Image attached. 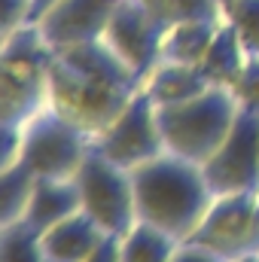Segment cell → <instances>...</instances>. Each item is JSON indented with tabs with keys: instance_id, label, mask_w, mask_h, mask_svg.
Returning <instances> with one entry per match:
<instances>
[{
	"instance_id": "3",
	"label": "cell",
	"mask_w": 259,
	"mask_h": 262,
	"mask_svg": "<svg viewBox=\"0 0 259 262\" xmlns=\"http://www.w3.org/2000/svg\"><path fill=\"white\" fill-rule=\"evenodd\" d=\"M238 110L241 107L232 89L226 85H210L192 101L159 107V128L165 137V149L195 165H204L232 131Z\"/></svg>"
},
{
	"instance_id": "8",
	"label": "cell",
	"mask_w": 259,
	"mask_h": 262,
	"mask_svg": "<svg viewBox=\"0 0 259 262\" xmlns=\"http://www.w3.org/2000/svg\"><path fill=\"white\" fill-rule=\"evenodd\" d=\"M201 168L213 195H232V192L259 195V113L238 110L232 131Z\"/></svg>"
},
{
	"instance_id": "20",
	"label": "cell",
	"mask_w": 259,
	"mask_h": 262,
	"mask_svg": "<svg viewBox=\"0 0 259 262\" xmlns=\"http://www.w3.org/2000/svg\"><path fill=\"white\" fill-rule=\"evenodd\" d=\"M162 28H171L177 21L189 18H223V3L220 0H137Z\"/></svg>"
},
{
	"instance_id": "4",
	"label": "cell",
	"mask_w": 259,
	"mask_h": 262,
	"mask_svg": "<svg viewBox=\"0 0 259 262\" xmlns=\"http://www.w3.org/2000/svg\"><path fill=\"white\" fill-rule=\"evenodd\" d=\"M140 89L143 82H122L76 70L64 64L58 55L49 67V107L76 128H82L89 137L107 128Z\"/></svg>"
},
{
	"instance_id": "24",
	"label": "cell",
	"mask_w": 259,
	"mask_h": 262,
	"mask_svg": "<svg viewBox=\"0 0 259 262\" xmlns=\"http://www.w3.org/2000/svg\"><path fill=\"white\" fill-rule=\"evenodd\" d=\"M28 12H31V0H3V12H0V31H3V37L12 34L15 28L28 25Z\"/></svg>"
},
{
	"instance_id": "27",
	"label": "cell",
	"mask_w": 259,
	"mask_h": 262,
	"mask_svg": "<svg viewBox=\"0 0 259 262\" xmlns=\"http://www.w3.org/2000/svg\"><path fill=\"white\" fill-rule=\"evenodd\" d=\"M58 0H31V12H28V25H37Z\"/></svg>"
},
{
	"instance_id": "9",
	"label": "cell",
	"mask_w": 259,
	"mask_h": 262,
	"mask_svg": "<svg viewBox=\"0 0 259 262\" xmlns=\"http://www.w3.org/2000/svg\"><path fill=\"white\" fill-rule=\"evenodd\" d=\"M253 210H256V192H232L217 195L207 207L204 220L198 223L192 235L183 244H195L207 253H217L220 259H241L250 253L253 238Z\"/></svg>"
},
{
	"instance_id": "18",
	"label": "cell",
	"mask_w": 259,
	"mask_h": 262,
	"mask_svg": "<svg viewBox=\"0 0 259 262\" xmlns=\"http://www.w3.org/2000/svg\"><path fill=\"white\" fill-rule=\"evenodd\" d=\"M34 183H37V171L21 159L12 162L9 168H0V229L25 216Z\"/></svg>"
},
{
	"instance_id": "19",
	"label": "cell",
	"mask_w": 259,
	"mask_h": 262,
	"mask_svg": "<svg viewBox=\"0 0 259 262\" xmlns=\"http://www.w3.org/2000/svg\"><path fill=\"white\" fill-rule=\"evenodd\" d=\"M0 262H49L43 250V232L15 220L0 229Z\"/></svg>"
},
{
	"instance_id": "26",
	"label": "cell",
	"mask_w": 259,
	"mask_h": 262,
	"mask_svg": "<svg viewBox=\"0 0 259 262\" xmlns=\"http://www.w3.org/2000/svg\"><path fill=\"white\" fill-rule=\"evenodd\" d=\"M171 262H229V259H220L217 253H207V250H201L195 244H180L177 253L171 256Z\"/></svg>"
},
{
	"instance_id": "23",
	"label": "cell",
	"mask_w": 259,
	"mask_h": 262,
	"mask_svg": "<svg viewBox=\"0 0 259 262\" xmlns=\"http://www.w3.org/2000/svg\"><path fill=\"white\" fill-rule=\"evenodd\" d=\"M25 143V125H0V168L18 162Z\"/></svg>"
},
{
	"instance_id": "15",
	"label": "cell",
	"mask_w": 259,
	"mask_h": 262,
	"mask_svg": "<svg viewBox=\"0 0 259 262\" xmlns=\"http://www.w3.org/2000/svg\"><path fill=\"white\" fill-rule=\"evenodd\" d=\"M207 89H210V82L204 79V73L198 67L174 64V61H162V64L143 79V92L156 101V107L192 101V98H198Z\"/></svg>"
},
{
	"instance_id": "25",
	"label": "cell",
	"mask_w": 259,
	"mask_h": 262,
	"mask_svg": "<svg viewBox=\"0 0 259 262\" xmlns=\"http://www.w3.org/2000/svg\"><path fill=\"white\" fill-rule=\"evenodd\" d=\"M82 262H122V235H104Z\"/></svg>"
},
{
	"instance_id": "29",
	"label": "cell",
	"mask_w": 259,
	"mask_h": 262,
	"mask_svg": "<svg viewBox=\"0 0 259 262\" xmlns=\"http://www.w3.org/2000/svg\"><path fill=\"white\" fill-rule=\"evenodd\" d=\"M235 262H259V250H250V253H244L241 259H235Z\"/></svg>"
},
{
	"instance_id": "21",
	"label": "cell",
	"mask_w": 259,
	"mask_h": 262,
	"mask_svg": "<svg viewBox=\"0 0 259 262\" xmlns=\"http://www.w3.org/2000/svg\"><path fill=\"white\" fill-rule=\"evenodd\" d=\"M223 12L235 25L238 37L244 43V52L259 55V0H232Z\"/></svg>"
},
{
	"instance_id": "17",
	"label": "cell",
	"mask_w": 259,
	"mask_h": 262,
	"mask_svg": "<svg viewBox=\"0 0 259 262\" xmlns=\"http://www.w3.org/2000/svg\"><path fill=\"white\" fill-rule=\"evenodd\" d=\"M177 247L180 241L174 235L153 223L137 220L128 235H122V262H171Z\"/></svg>"
},
{
	"instance_id": "12",
	"label": "cell",
	"mask_w": 259,
	"mask_h": 262,
	"mask_svg": "<svg viewBox=\"0 0 259 262\" xmlns=\"http://www.w3.org/2000/svg\"><path fill=\"white\" fill-rule=\"evenodd\" d=\"M76 210H82V198L76 180H52V177H37L34 192L25 210V223H31L37 232H49L52 226H58L61 220L73 216Z\"/></svg>"
},
{
	"instance_id": "7",
	"label": "cell",
	"mask_w": 259,
	"mask_h": 262,
	"mask_svg": "<svg viewBox=\"0 0 259 262\" xmlns=\"http://www.w3.org/2000/svg\"><path fill=\"white\" fill-rule=\"evenodd\" d=\"M92 149L101 152L104 159H110L113 165L125 168V171H134L137 165L168 152L162 128H159V107H156V101L140 89L125 104V110L101 134L92 137Z\"/></svg>"
},
{
	"instance_id": "6",
	"label": "cell",
	"mask_w": 259,
	"mask_h": 262,
	"mask_svg": "<svg viewBox=\"0 0 259 262\" xmlns=\"http://www.w3.org/2000/svg\"><path fill=\"white\" fill-rule=\"evenodd\" d=\"M73 180L79 186L82 210L107 235H128V229L137 223L131 171L113 165L110 159H104L101 152L92 149Z\"/></svg>"
},
{
	"instance_id": "13",
	"label": "cell",
	"mask_w": 259,
	"mask_h": 262,
	"mask_svg": "<svg viewBox=\"0 0 259 262\" xmlns=\"http://www.w3.org/2000/svg\"><path fill=\"white\" fill-rule=\"evenodd\" d=\"M104 235L107 232L85 210H76L73 216H67L49 232H43V250L49 262H82L101 244Z\"/></svg>"
},
{
	"instance_id": "5",
	"label": "cell",
	"mask_w": 259,
	"mask_h": 262,
	"mask_svg": "<svg viewBox=\"0 0 259 262\" xmlns=\"http://www.w3.org/2000/svg\"><path fill=\"white\" fill-rule=\"evenodd\" d=\"M92 152V137L73 122H67L52 107H43L37 116L25 122V143L21 162H28L37 177L52 180H73Z\"/></svg>"
},
{
	"instance_id": "14",
	"label": "cell",
	"mask_w": 259,
	"mask_h": 262,
	"mask_svg": "<svg viewBox=\"0 0 259 262\" xmlns=\"http://www.w3.org/2000/svg\"><path fill=\"white\" fill-rule=\"evenodd\" d=\"M244 61H247L244 43H241L235 25L223 15V21H220V28H217V34H213V40H210V46H207V52H204L198 70L204 73V79H207L210 85H226V89H232L235 79H238L241 70H244Z\"/></svg>"
},
{
	"instance_id": "30",
	"label": "cell",
	"mask_w": 259,
	"mask_h": 262,
	"mask_svg": "<svg viewBox=\"0 0 259 262\" xmlns=\"http://www.w3.org/2000/svg\"><path fill=\"white\" fill-rule=\"evenodd\" d=\"M220 3H223V9H226V6H229V3H232V0H220Z\"/></svg>"
},
{
	"instance_id": "22",
	"label": "cell",
	"mask_w": 259,
	"mask_h": 262,
	"mask_svg": "<svg viewBox=\"0 0 259 262\" xmlns=\"http://www.w3.org/2000/svg\"><path fill=\"white\" fill-rule=\"evenodd\" d=\"M232 95H235L241 110L259 113V55H247L241 76L232 85Z\"/></svg>"
},
{
	"instance_id": "28",
	"label": "cell",
	"mask_w": 259,
	"mask_h": 262,
	"mask_svg": "<svg viewBox=\"0 0 259 262\" xmlns=\"http://www.w3.org/2000/svg\"><path fill=\"white\" fill-rule=\"evenodd\" d=\"M250 247L259 250V195H256V210H253V238H250Z\"/></svg>"
},
{
	"instance_id": "2",
	"label": "cell",
	"mask_w": 259,
	"mask_h": 262,
	"mask_svg": "<svg viewBox=\"0 0 259 262\" xmlns=\"http://www.w3.org/2000/svg\"><path fill=\"white\" fill-rule=\"evenodd\" d=\"M55 49L37 25H21L3 37L0 49V125H25L49 107V67Z\"/></svg>"
},
{
	"instance_id": "11",
	"label": "cell",
	"mask_w": 259,
	"mask_h": 262,
	"mask_svg": "<svg viewBox=\"0 0 259 262\" xmlns=\"http://www.w3.org/2000/svg\"><path fill=\"white\" fill-rule=\"evenodd\" d=\"M119 3L122 0H58L37 21V28L52 49L85 43V40H101Z\"/></svg>"
},
{
	"instance_id": "16",
	"label": "cell",
	"mask_w": 259,
	"mask_h": 262,
	"mask_svg": "<svg viewBox=\"0 0 259 262\" xmlns=\"http://www.w3.org/2000/svg\"><path fill=\"white\" fill-rule=\"evenodd\" d=\"M223 18H189V21H177L165 31L162 40V61H174V64H192L198 67L217 28Z\"/></svg>"
},
{
	"instance_id": "1",
	"label": "cell",
	"mask_w": 259,
	"mask_h": 262,
	"mask_svg": "<svg viewBox=\"0 0 259 262\" xmlns=\"http://www.w3.org/2000/svg\"><path fill=\"white\" fill-rule=\"evenodd\" d=\"M137 220L153 223L174 235L180 244L198 229L207 207L213 204V189L204 168L174 152H162L131 171Z\"/></svg>"
},
{
	"instance_id": "10",
	"label": "cell",
	"mask_w": 259,
	"mask_h": 262,
	"mask_svg": "<svg viewBox=\"0 0 259 262\" xmlns=\"http://www.w3.org/2000/svg\"><path fill=\"white\" fill-rule=\"evenodd\" d=\"M165 31L168 28H162L137 0H122L104 31V40L140 79H146L162 64Z\"/></svg>"
}]
</instances>
